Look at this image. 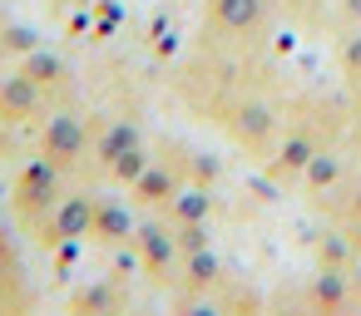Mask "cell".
I'll return each instance as SVG.
<instances>
[{"label":"cell","instance_id":"6da1fadb","mask_svg":"<svg viewBox=\"0 0 361 316\" xmlns=\"http://www.w3.org/2000/svg\"><path fill=\"white\" fill-rule=\"evenodd\" d=\"M223 129L238 139V148H247V153H267L272 144H277V104L272 99H262V94H233L228 104H223Z\"/></svg>","mask_w":361,"mask_h":316},{"label":"cell","instance_id":"7a4b0ae2","mask_svg":"<svg viewBox=\"0 0 361 316\" xmlns=\"http://www.w3.org/2000/svg\"><path fill=\"white\" fill-rule=\"evenodd\" d=\"M134 247H139V262H144L154 286H178L183 282V247H178V232L164 213L134 227Z\"/></svg>","mask_w":361,"mask_h":316},{"label":"cell","instance_id":"ac0fdd59","mask_svg":"<svg viewBox=\"0 0 361 316\" xmlns=\"http://www.w3.org/2000/svg\"><path fill=\"white\" fill-rule=\"evenodd\" d=\"M351 109H356V119H361V80L351 84Z\"/></svg>","mask_w":361,"mask_h":316},{"label":"cell","instance_id":"4fadbf2b","mask_svg":"<svg viewBox=\"0 0 361 316\" xmlns=\"http://www.w3.org/2000/svg\"><path fill=\"white\" fill-rule=\"evenodd\" d=\"M94 198H70L60 213H55V237H85L94 232Z\"/></svg>","mask_w":361,"mask_h":316},{"label":"cell","instance_id":"8fae6325","mask_svg":"<svg viewBox=\"0 0 361 316\" xmlns=\"http://www.w3.org/2000/svg\"><path fill=\"white\" fill-rule=\"evenodd\" d=\"M341 173H346L341 153L322 144V153H317V158L307 163V173H302V188H307L312 198H317V193H336V188H341Z\"/></svg>","mask_w":361,"mask_h":316},{"label":"cell","instance_id":"5b68a950","mask_svg":"<svg viewBox=\"0 0 361 316\" xmlns=\"http://www.w3.org/2000/svg\"><path fill=\"white\" fill-rule=\"evenodd\" d=\"M208 25L228 40H252L267 25V0H208Z\"/></svg>","mask_w":361,"mask_h":316},{"label":"cell","instance_id":"52a82bcc","mask_svg":"<svg viewBox=\"0 0 361 316\" xmlns=\"http://www.w3.org/2000/svg\"><path fill=\"white\" fill-rule=\"evenodd\" d=\"M129 188H134V198H139L144 208H164V203L183 188V168H178L173 158H149V168H144Z\"/></svg>","mask_w":361,"mask_h":316},{"label":"cell","instance_id":"2e32d148","mask_svg":"<svg viewBox=\"0 0 361 316\" xmlns=\"http://www.w3.org/2000/svg\"><path fill=\"white\" fill-rule=\"evenodd\" d=\"M341 227H351V232L361 237V173H356V183L346 188V198H341Z\"/></svg>","mask_w":361,"mask_h":316},{"label":"cell","instance_id":"ba28073f","mask_svg":"<svg viewBox=\"0 0 361 316\" xmlns=\"http://www.w3.org/2000/svg\"><path fill=\"white\" fill-rule=\"evenodd\" d=\"M307 301L317 311H346L356 301V286H351V267H317L312 282H307Z\"/></svg>","mask_w":361,"mask_h":316},{"label":"cell","instance_id":"3957f363","mask_svg":"<svg viewBox=\"0 0 361 316\" xmlns=\"http://www.w3.org/2000/svg\"><path fill=\"white\" fill-rule=\"evenodd\" d=\"M94 153H99L104 173H109V178H119V183H134V178H139V173L149 168V158H154V148H149V144L139 139V129H134L129 119L109 124V129L99 134Z\"/></svg>","mask_w":361,"mask_h":316},{"label":"cell","instance_id":"e0dca14e","mask_svg":"<svg viewBox=\"0 0 361 316\" xmlns=\"http://www.w3.org/2000/svg\"><path fill=\"white\" fill-rule=\"evenodd\" d=\"M336 6H341V20L346 25H361V0H336Z\"/></svg>","mask_w":361,"mask_h":316},{"label":"cell","instance_id":"5bb4252c","mask_svg":"<svg viewBox=\"0 0 361 316\" xmlns=\"http://www.w3.org/2000/svg\"><path fill=\"white\" fill-rule=\"evenodd\" d=\"M134 213L124 208V203H114V198H104L99 208H94V232L104 237V242H119V237H134Z\"/></svg>","mask_w":361,"mask_h":316},{"label":"cell","instance_id":"30bf717a","mask_svg":"<svg viewBox=\"0 0 361 316\" xmlns=\"http://www.w3.org/2000/svg\"><path fill=\"white\" fill-rule=\"evenodd\" d=\"M356 252H361V237L351 227H326L317 237V267H356Z\"/></svg>","mask_w":361,"mask_h":316},{"label":"cell","instance_id":"9a60e30c","mask_svg":"<svg viewBox=\"0 0 361 316\" xmlns=\"http://www.w3.org/2000/svg\"><path fill=\"white\" fill-rule=\"evenodd\" d=\"M336 70L346 75V84L361 80V25H351V30L336 40Z\"/></svg>","mask_w":361,"mask_h":316},{"label":"cell","instance_id":"8992f818","mask_svg":"<svg viewBox=\"0 0 361 316\" xmlns=\"http://www.w3.org/2000/svg\"><path fill=\"white\" fill-rule=\"evenodd\" d=\"M45 153H50V163H80L85 153H90V129H85V119L75 114V109H65V114H55L50 119V129H45Z\"/></svg>","mask_w":361,"mask_h":316},{"label":"cell","instance_id":"277c9868","mask_svg":"<svg viewBox=\"0 0 361 316\" xmlns=\"http://www.w3.org/2000/svg\"><path fill=\"white\" fill-rule=\"evenodd\" d=\"M322 153V139L312 134V129H287V134H277V144L267 148V173L277 178V183H302V173H307V163Z\"/></svg>","mask_w":361,"mask_h":316},{"label":"cell","instance_id":"7c38bea8","mask_svg":"<svg viewBox=\"0 0 361 316\" xmlns=\"http://www.w3.org/2000/svg\"><path fill=\"white\" fill-rule=\"evenodd\" d=\"M218 277H223V262H218L213 242L198 247V252H183V286H188V291H208Z\"/></svg>","mask_w":361,"mask_h":316},{"label":"cell","instance_id":"9c48e42d","mask_svg":"<svg viewBox=\"0 0 361 316\" xmlns=\"http://www.w3.org/2000/svg\"><path fill=\"white\" fill-rule=\"evenodd\" d=\"M159 213H164V217H169L173 227H188V222H208V217H213V193H208L203 183H188V178H183V188H178V193H173V198H169V203H164Z\"/></svg>","mask_w":361,"mask_h":316}]
</instances>
